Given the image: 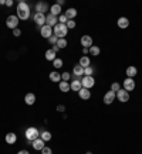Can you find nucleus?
<instances>
[{"instance_id": "nucleus-46", "label": "nucleus", "mask_w": 142, "mask_h": 154, "mask_svg": "<svg viewBox=\"0 0 142 154\" xmlns=\"http://www.w3.org/2000/svg\"><path fill=\"white\" fill-rule=\"evenodd\" d=\"M0 6H6V0H0Z\"/></svg>"}, {"instance_id": "nucleus-12", "label": "nucleus", "mask_w": 142, "mask_h": 154, "mask_svg": "<svg viewBox=\"0 0 142 154\" xmlns=\"http://www.w3.org/2000/svg\"><path fill=\"white\" fill-rule=\"evenodd\" d=\"M92 38H91V35H82L81 37V45H82V48H90L92 47L94 44H92Z\"/></svg>"}, {"instance_id": "nucleus-9", "label": "nucleus", "mask_w": 142, "mask_h": 154, "mask_svg": "<svg viewBox=\"0 0 142 154\" xmlns=\"http://www.w3.org/2000/svg\"><path fill=\"white\" fill-rule=\"evenodd\" d=\"M34 23L37 24L40 28H41L43 26H46V14L36 13V14H34Z\"/></svg>"}, {"instance_id": "nucleus-44", "label": "nucleus", "mask_w": 142, "mask_h": 154, "mask_svg": "<svg viewBox=\"0 0 142 154\" xmlns=\"http://www.w3.org/2000/svg\"><path fill=\"white\" fill-rule=\"evenodd\" d=\"M17 154H30V153H28L27 150H20V151H19Z\"/></svg>"}, {"instance_id": "nucleus-35", "label": "nucleus", "mask_w": 142, "mask_h": 154, "mask_svg": "<svg viewBox=\"0 0 142 154\" xmlns=\"http://www.w3.org/2000/svg\"><path fill=\"white\" fill-rule=\"evenodd\" d=\"M67 28H68V30H73V28H76V21H74V20H68V21H67Z\"/></svg>"}, {"instance_id": "nucleus-15", "label": "nucleus", "mask_w": 142, "mask_h": 154, "mask_svg": "<svg viewBox=\"0 0 142 154\" xmlns=\"http://www.w3.org/2000/svg\"><path fill=\"white\" fill-rule=\"evenodd\" d=\"M24 102H26V105H28V106L34 105V103H36V95L31 94V92L26 94V96H24Z\"/></svg>"}, {"instance_id": "nucleus-16", "label": "nucleus", "mask_w": 142, "mask_h": 154, "mask_svg": "<svg viewBox=\"0 0 142 154\" xmlns=\"http://www.w3.org/2000/svg\"><path fill=\"white\" fill-rule=\"evenodd\" d=\"M78 96H80L82 100H88L91 98V92L90 89H85V88H81L80 92H78Z\"/></svg>"}, {"instance_id": "nucleus-4", "label": "nucleus", "mask_w": 142, "mask_h": 154, "mask_svg": "<svg viewBox=\"0 0 142 154\" xmlns=\"http://www.w3.org/2000/svg\"><path fill=\"white\" fill-rule=\"evenodd\" d=\"M19 21H20L19 17L11 14V16H9V17L6 19V26L9 28H11V30H14V28H19Z\"/></svg>"}, {"instance_id": "nucleus-27", "label": "nucleus", "mask_w": 142, "mask_h": 154, "mask_svg": "<svg viewBox=\"0 0 142 154\" xmlns=\"http://www.w3.org/2000/svg\"><path fill=\"white\" fill-rule=\"evenodd\" d=\"M51 133H50V131H40V139H41V140H44L46 141V143H47V141H50L51 140Z\"/></svg>"}, {"instance_id": "nucleus-5", "label": "nucleus", "mask_w": 142, "mask_h": 154, "mask_svg": "<svg viewBox=\"0 0 142 154\" xmlns=\"http://www.w3.org/2000/svg\"><path fill=\"white\" fill-rule=\"evenodd\" d=\"M50 9V6H48L47 2H43V0H40V2H37L36 3V13H41V14H46V11Z\"/></svg>"}, {"instance_id": "nucleus-28", "label": "nucleus", "mask_w": 142, "mask_h": 154, "mask_svg": "<svg viewBox=\"0 0 142 154\" xmlns=\"http://www.w3.org/2000/svg\"><path fill=\"white\" fill-rule=\"evenodd\" d=\"M44 57H46V60L47 61H54L56 60V52L53 51V50H47L46 54H44Z\"/></svg>"}, {"instance_id": "nucleus-10", "label": "nucleus", "mask_w": 142, "mask_h": 154, "mask_svg": "<svg viewBox=\"0 0 142 154\" xmlns=\"http://www.w3.org/2000/svg\"><path fill=\"white\" fill-rule=\"evenodd\" d=\"M117 99L119 102H128L129 100V92H127L125 89H119L117 92Z\"/></svg>"}, {"instance_id": "nucleus-41", "label": "nucleus", "mask_w": 142, "mask_h": 154, "mask_svg": "<svg viewBox=\"0 0 142 154\" xmlns=\"http://www.w3.org/2000/svg\"><path fill=\"white\" fill-rule=\"evenodd\" d=\"M6 6H7V7H11V6H13V2H11V0H6Z\"/></svg>"}, {"instance_id": "nucleus-47", "label": "nucleus", "mask_w": 142, "mask_h": 154, "mask_svg": "<svg viewBox=\"0 0 142 154\" xmlns=\"http://www.w3.org/2000/svg\"><path fill=\"white\" fill-rule=\"evenodd\" d=\"M85 154H92V153H91V151H87V153H85Z\"/></svg>"}, {"instance_id": "nucleus-1", "label": "nucleus", "mask_w": 142, "mask_h": 154, "mask_svg": "<svg viewBox=\"0 0 142 154\" xmlns=\"http://www.w3.org/2000/svg\"><path fill=\"white\" fill-rule=\"evenodd\" d=\"M16 11H17V17H19V20H27L28 17H30V7H28V5L26 3V2H19V5H17V9H16Z\"/></svg>"}, {"instance_id": "nucleus-11", "label": "nucleus", "mask_w": 142, "mask_h": 154, "mask_svg": "<svg viewBox=\"0 0 142 154\" xmlns=\"http://www.w3.org/2000/svg\"><path fill=\"white\" fill-rule=\"evenodd\" d=\"M115 98H117V94H115V92H112V91L109 89L108 92L104 95V103H105V105H111V103L115 100Z\"/></svg>"}, {"instance_id": "nucleus-36", "label": "nucleus", "mask_w": 142, "mask_h": 154, "mask_svg": "<svg viewBox=\"0 0 142 154\" xmlns=\"http://www.w3.org/2000/svg\"><path fill=\"white\" fill-rule=\"evenodd\" d=\"M71 78V74L70 72H63L61 74V81H66V82H68Z\"/></svg>"}, {"instance_id": "nucleus-29", "label": "nucleus", "mask_w": 142, "mask_h": 154, "mask_svg": "<svg viewBox=\"0 0 142 154\" xmlns=\"http://www.w3.org/2000/svg\"><path fill=\"white\" fill-rule=\"evenodd\" d=\"M56 45H57L58 48H60V50H63V48H67V45H68V42H67L66 38H58V41H57Z\"/></svg>"}, {"instance_id": "nucleus-26", "label": "nucleus", "mask_w": 142, "mask_h": 154, "mask_svg": "<svg viewBox=\"0 0 142 154\" xmlns=\"http://www.w3.org/2000/svg\"><path fill=\"white\" fill-rule=\"evenodd\" d=\"M48 76H50L51 82H61V75H60V72H57V71H53Z\"/></svg>"}, {"instance_id": "nucleus-19", "label": "nucleus", "mask_w": 142, "mask_h": 154, "mask_svg": "<svg viewBox=\"0 0 142 154\" xmlns=\"http://www.w3.org/2000/svg\"><path fill=\"white\" fill-rule=\"evenodd\" d=\"M77 13H78V11H77V9H74V7H68V9L66 10V17L68 20H74V17H76L77 16Z\"/></svg>"}, {"instance_id": "nucleus-45", "label": "nucleus", "mask_w": 142, "mask_h": 154, "mask_svg": "<svg viewBox=\"0 0 142 154\" xmlns=\"http://www.w3.org/2000/svg\"><path fill=\"white\" fill-rule=\"evenodd\" d=\"M82 52H84V55H87V54H90V51H88V48H82Z\"/></svg>"}, {"instance_id": "nucleus-2", "label": "nucleus", "mask_w": 142, "mask_h": 154, "mask_svg": "<svg viewBox=\"0 0 142 154\" xmlns=\"http://www.w3.org/2000/svg\"><path fill=\"white\" fill-rule=\"evenodd\" d=\"M67 33H68V28H67L66 24L58 23L56 27H53V34H54L57 38H66Z\"/></svg>"}, {"instance_id": "nucleus-42", "label": "nucleus", "mask_w": 142, "mask_h": 154, "mask_svg": "<svg viewBox=\"0 0 142 154\" xmlns=\"http://www.w3.org/2000/svg\"><path fill=\"white\" fill-rule=\"evenodd\" d=\"M51 50H53V51H54V52H56V54H57V52H58V51H60V48L57 47V45H53V48H51Z\"/></svg>"}, {"instance_id": "nucleus-21", "label": "nucleus", "mask_w": 142, "mask_h": 154, "mask_svg": "<svg viewBox=\"0 0 142 154\" xmlns=\"http://www.w3.org/2000/svg\"><path fill=\"white\" fill-rule=\"evenodd\" d=\"M78 64H80L82 68H87V66H90V64H91L90 57H88V55H82V57L80 58V61H78Z\"/></svg>"}, {"instance_id": "nucleus-13", "label": "nucleus", "mask_w": 142, "mask_h": 154, "mask_svg": "<svg viewBox=\"0 0 142 154\" xmlns=\"http://www.w3.org/2000/svg\"><path fill=\"white\" fill-rule=\"evenodd\" d=\"M46 24L50 26V27H56L57 24H58V17L48 13V16H46Z\"/></svg>"}, {"instance_id": "nucleus-30", "label": "nucleus", "mask_w": 142, "mask_h": 154, "mask_svg": "<svg viewBox=\"0 0 142 154\" xmlns=\"http://www.w3.org/2000/svg\"><path fill=\"white\" fill-rule=\"evenodd\" d=\"M88 51H90L91 55L97 57V55H99V52H101V50H99V47H97V45H92V47L88 48Z\"/></svg>"}, {"instance_id": "nucleus-40", "label": "nucleus", "mask_w": 142, "mask_h": 154, "mask_svg": "<svg viewBox=\"0 0 142 154\" xmlns=\"http://www.w3.org/2000/svg\"><path fill=\"white\" fill-rule=\"evenodd\" d=\"M57 110H58V112H64V110H66V106H64V105H58V106H57Z\"/></svg>"}, {"instance_id": "nucleus-6", "label": "nucleus", "mask_w": 142, "mask_h": 154, "mask_svg": "<svg viewBox=\"0 0 142 154\" xmlns=\"http://www.w3.org/2000/svg\"><path fill=\"white\" fill-rule=\"evenodd\" d=\"M81 84H82V88H85V89H91V88H92V86L95 85L94 76H87V75H85L84 78L81 79Z\"/></svg>"}, {"instance_id": "nucleus-39", "label": "nucleus", "mask_w": 142, "mask_h": 154, "mask_svg": "<svg viewBox=\"0 0 142 154\" xmlns=\"http://www.w3.org/2000/svg\"><path fill=\"white\" fill-rule=\"evenodd\" d=\"M13 35H14V37H20V35H21V30H20V28H14V30H13Z\"/></svg>"}, {"instance_id": "nucleus-14", "label": "nucleus", "mask_w": 142, "mask_h": 154, "mask_svg": "<svg viewBox=\"0 0 142 154\" xmlns=\"http://www.w3.org/2000/svg\"><path fill=\"white\" fill-rule=\"evenodd\" d=\"M31 146H33L34 150H38V151H41V150L46 147V141L41 140V139L38 137V139H36L34 141H31Z\"/></svg>"}, {"instance_id": "nucleus-7", "label": "nucleus", "mask_w": 142, "mask_h": 154, "mask_svg": "<svg viewBox=\"0 0 142 154\" xmlns=\"http://www.w3.org/2000/svg\"><path fill=\"white\" fill-rule=\"evenodd\" d=\"M40 34H41V37L43 38H50L53 35V27H50V26H43L41 28H40Z\"/></svg>"}, {"instance_id": "nucleus-23", "label": "nucleus", "mask_w": 142, "mask_h": 154, "mask_svg": "<svg viewBox=\"0 0 142 154\" xmlns=\"http://www.w3.org/2000/svg\"><path fill=\"white\" fill-rule=\"evenodd\" d=\"M125 74L128 75L127 78H132V79H134V76H137V74H138L137 66H128L127 71H125Z\"/></svg>"}, {"instance_id": "nucleus-43", "label": "nucleus", "mask_w": 142, "mask_h": 154, "mask_svg": "<svg viewBox=\"0 0 142 154\" xmlns=\"http://www.w3.org/2000/svg\"><path fill=\"white\" fill-rule=\"evenodd\" d=\"M56 5H58L60 7H61V6L64 5V0H57V3H56Z\"/></svg>"}, {"instance_id": "nucleus-3", "label": "nucleus", "mask_w": 142, "mask_h": 154, "mask_svg": "<svg viewBox=\"0 0 142 154\" xmlns=\"http://www.w3.org/2000/svg\"><path fill=\"white\" fill-rule=\"evenodd\" d=\"M24 134H26L27 141H34L36 139L40 137V131L37 130V127H27L26 131H24Z\"/></svg>"}, {"instance_id": "nucleus-8", "label": "nucleus", "mask_w": 142, "mask_h": 154, "mask_svg": "<svg viewBox=\"0 0 142 154\" xmlns=\"http://www.w3.org/2000/svg\"><path fill=\"white\" fill-rule=\"evenodd\" d=\"M122 86H124V89H125L127 92H131V91L135 89V81H134L132 78H125Z\"/></svg>"}, {"instance_id": "nucleus-33", "label": "nucleus", "mask_w": 142, "mask_h": 154, "mask_svg": "<svg viewBox=\"0 0 142 154\" xmlns=\"http://www.w3.org/2000/svg\"><path fill=\"white\" fill-rule=\"evenodd\" d=\"M119 89H121V85H119L118 82H114V84H111V91H112V92H115V94H117Z\"/></svg>"}, {"instance_id": "nucleus-18", "label": "nucleus", "mask_w": 142, "mask_h": 154, "mask_svg": "<svg viewBox=\"0 0 142 154\" xmlns=\"http://www.w3.org/2000/svg\"><path fill=\"white\" fill-rule=\"evenodd\" d=\"M16 141H17V134H16V133L10 131V133L6 134V143H7V144H14Z\"/></svg>"}, {"instance_id": "nucleus-34", "label": "nucleus", "mask_w": 142, "mask_h": 154, "mask_svg": "<svg viewBox=\"0 0 142 154\" xmlns=\"http://www.w3.org/2000/svg\"><path fill=\"white\" fill-rule=\"evenodd\" d=\"M67 21H68V19L66 17V14H60L58 16V23L60 24H67Z\"/></svg>"}, {"instance_id": "nucleus-38", "label": "nucleus", "mask_w": 142, "mask_h": 154, "mask_svg": "<svg viewBox=\"0 0 142 154\" xmlns=\"http://www.w3.org/2000/svg\"><path fill=\"white\" fill-rule=\"evenodd\" d=\"M41 154H53V150L50 149V147H47V146H46V147L41 150Z\"/></svg>"}, {"instance_id": "nucleus-20", "label": "nucleus", "mask_w": 142, "mask_h": 154, "mask_svg": "<svg viewBox=\"0 0 142 154\" xmlns=\"http://www.w3.org/2000/svg\"><path fill=\"white\" fill-rule=\"evenodd\" d=\"M73 75H74L76 78H80L81 75H84V68H82L80 64H77V65L73 68Z\"/></svg>"}, {"instance_id": "nucleus-32", "label": "nucleus", "mask_w": 142, "mask_h": 154, "mask_svg": "<svg viewBox=\"0 0 142 154\" xmlns=\"http://www.w3.org/2000/svg\"><path fill=\"white\" fill-rule=\"evenodd\" d=\"M92 74H94V68L92 66H87V68H84V75H87V76H92Z\"/></svg>"}, {"instance_id": "nucleus-22", "label": "nucleus", "mask_w": 142, "mask_h": 154, "mask_svg": "<svg viewBox=\"0 0 142 154\" xmlns=\"http://www.w3.org/2000/svg\"><path fill=\"white\" fill-rule=\"evenodd\" d=\"M117 24H118L119 28H128L129 27V20H128L127 17H119Z\"/></svg>"}, {"instance_id": "nucleus-31", "label": "nucleus", "mask_w": 142, "mask_h": 154, "mask_svg": "<svg viewBox=\"0 0 142 154\" xmlns=\"http://www.w3.org/2000/svg\"><path fill=\"white\" fill-rule=\"evenodd\" d=\"M53 65H54V68H56V69L61 68V66H63V60H61V58H56V60L53 61Z\"/></svg>"}, {"instance_id": "nucleus-24", "label": "nucleus", "mask_w": 142, "mask_h": 154, "mask_svg": "<svg viewBox=\"0 0 142 154\" xmlns=\"http://www.w3.org/2000/svg\"><path fill=\"white\" fill-rule=\"evenodd\" d=\"M50 14H53V16L58 17V16L61 14V7H60L58 5H53V6H50Z\"/></svg>"}, {"instance_id": "nucleus-17", "label": "nucleus", "mask_w": 142, "mask_h": 154, "mask_svg": "<svg viewBox=\"0 0 142 154\" xmlns=\"http://www.w3.org/2000/svg\"><path fill=\"white\" fill-rule=\"evenodd\" d=\"M71 91H74V92H80V89L82 88V84H81V79L76 78V79L71 82Z\"/></svg>"}, {"instance_id": "nucleus-25", "label": "nucleus", "mask_w": 142, "mask_h": 154, "mask_svg": "<svg viewBox=\"0 0 142 154\" xmlns=\"http://www.w3.org/2000/svg\"><path fill=\"white\" fill-rule=\"evenodd\" d=\"M58 84H60V86H58L60 91L64 92V94H67L68 91H71V85L68 84V82H66V81H61V82H58Z\"/></svg>"}, {"instance_id": "nucleus-37", "label": "nucleus", "mask_w": 142, "mask_h": 154, "mask_svg": "<svg viewBox=\"0 0 142 154\" xmlns=\"http://www.w3.org/2000/svg\"><path fill=\"white\" fill-rule=\"evenodd\" d=\"M57 41H58V38H57L56 35H54V34H53L51 37L48 38V42H50V44H51V45H56V44H57Z\"/></svg>"}]
</instances>
